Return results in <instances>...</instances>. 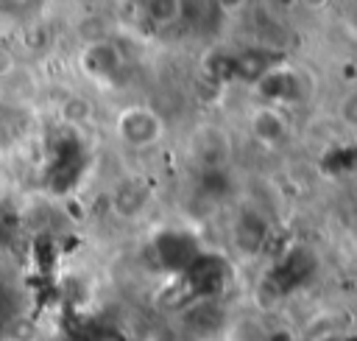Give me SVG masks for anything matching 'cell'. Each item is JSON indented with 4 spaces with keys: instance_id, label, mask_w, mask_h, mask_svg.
<instances>
[{
    "instance_id": "obj_18",
    "label": "cell",
    "mask_w": 357,
    "mask_h": 341,
    "mask_svg": "<svg viewBox=\"0 0 357 341\" xmlns=\"http://www.w3.org/2000/svg\"><path fill=\"white\" fill-rule=\"evenodd\" d=\"M343 120L346 123H351V126H357V92H351V95H346V101H343Z\"/></svg>"
},
{
    "instance_id": "obj_15",
    "label": "cell",
    "mask_w": 357,
    "mask_h": 341,
    "mask_svg": "<svg viewBox=\"0 0 357 341\" xmlns=\"http://www.w3.org/2000/svg\"><path fill=\"white\" fill-rule=\"evenodd\" d=\"M324 168L329 173H349L357 170V145H340L324 157Z\"/></svg>"
},
{
    "instance_id": "obj_9",
    "label": "cell",
    "mask_w": 357,
    "mask_h": 341,
    "mask_svg": "<svg viewBox=\"0 0 357 341\" xmlns=\"http://www.w3.org/2000/svg\"><path fill=\"white\" fill-rule=\"evenodd\" d=\"M273 61H276L273 50H268V48H248V50L234 56V78L257 84L265 73L273 70Z\"/></svg>"
},
{
    "instance_id": "obj_17",
    "label": "cell",
    "mask_w": 357,
    "mask_h": 341,
    "mask_svg": "<svg viewBox=\"0 0 357 341\" xmlns=\"http://www.w3.org/2000/svg\"><path fill=\"white\" fill-rule=\"evenodd\" d=\"M148 17L156 20V22H170L176 17H181V3H173V0H159V3H148Z\"/></svg>"
},
{
    "instance_id": "obj_4",
    "label": "cell",
    "mask_w": 357,
    "mask_h": 341,
    "mask_svg": "<svg viewBox=\"0 0 357 341\" xmlns=\"http://www.w3.org/2000/svg\"><path fill=\"white\" fill-rule=\"evenodd\" d=\"M184 280H187V288L192 296H215L218 291L226 288L229 282V266L223 263L220 254H206L201 252L184 271Z\"/></svg>"
},
{
    "instance_id": "obj_19",
    "label": "cell",
    "mask_w": 357,
    "mask_h": 341,
    "mask_svg": "<svg viewBox=\"0 0 357 341\" xmlns=\"http://www.w3.org/2000/svg\"><path fill=\"white\" fill-rule=\"evenodd\" d=\"M92 341H126V335L120 330H114V327H103V330H98L92 335Z\"/></svg>"
},
{
    "instance_id": "obj_7",
    "label": "cell",
    "mask_w": 357,
    "mask_h": 341,
    "mask_svg": "<svg viewBox=\"0 0 357 341\" xmlns=\"http://www.w3.org/2000/svg\"><path fill=\"white\" fill-rule=\"evenodd\" d=\"M81 67L95 78H112L120 70V50L106 39H95L92 45L84 48Z\"/></svg>"
},
{
    "instance_id": "obj_13",
    "label": "cell",
    "mask_w": 357,
    "mask_h": 341,
    "mask_svg": "<svg viewBox=\"0 0 357 341\" xmlns=\"http://www.w3.org/2000/svg\"><path fill=\"white\" fill-rule=\"evenodd\" d=\"M204 81H209L215 87L234 81V56L231 53H209L204 61Z\"/></svg>"
},
{
    "instance_id": "obj_5",
    "label": "cell",
    "mask_w": 357,
    "mask_h": 341,
    "mask_svg": "<svg viewBox=\"0 0 357 341\" xmlns=\"http://www.w3.org/2000/svg\"><path fill=\"white\" fill-rule=\"evenodd\" d=\"M117 134L123 137V143H128L134 148H145L159 140L162 117L145 106H131L117 117Z\"/></svg>"
},
{
    "instance_id": "obj_3",
    "label": "cell",
    "mask_w": 357,
    "mask_h": 341,
    "mask_svg": "<svg viewBox=\"0 0 357 341\" xmlns=\"http://www.w3.org/2000/svg\"><path fill=\"white\" fill-rule=\"evenodd\" d=\"M201 254L192 235L178 229H165L153 238V257L165 271H187V266Z\"/></svg>"
},
{
    "instance_id": "obj_12",
    "label": "cell",
    "mask_w": 357,
    "mask_h": 341,
    "mask_svg": "<svg viewBox=\"0 0 357 341\" xmlns=\"http://www.w3.org/2000/svg\"><path fill=\"white\" fill-rule=\"evenodd\" d=\"M148 201V187L139 184V182H123L117 190H114V210L120 215H137Z\"/></svg>"
},
{
    "instance_id": "obj_20",
    "label": "cell",
    "mask_w": 357,
    "mask_h": 341,
    "mask_svg": "<svg viewBox=\"0 0 357 341\" xmlns=\"http://www.w3.org/2000/svg\"><path fill=\"white\" fill-rule=\"evenodd\" d=\"M265 341H293V335H290L287 330H271V333L265 335Z\"/></svg>"
},
{
    "instance_id": "obj_1",
    "label": "cell",
    "mask_w": 357,
    "mask_h": 341,
    "mask_svg": "<svg viewBox=\"0 0 357 341\" xmlns=\"http://www.w3.org/2000/svg\"><path fill=\"white\" fill-rule=\"evenodd\" d=\"M312 271H315V254L304 246H293L273 263V268L265 274L262 285H268L276 296H282V293L298 288L301 282H307Z\"/></svg>"
},
{
    "instance_id": "obj_10",
    "label": "cell",
    "mask_w": 357,
    "mask_h": 341,
    "mask_svg": "<svg viewBox=\"0 0 357 341\" xmlns=\"http://www.w3.org/2000/svg\"><path fill=\"white\" fill-rule=\"evenodd\" d=\"M229 157V140L220 129H201L195 137V159L204 168H223Z\"/></svg>"
},
{
    "instance_id": "obj_8",
    "label": "cell",
    "mask_w": 357,
    "mask_h": 341,
    "mask_svg": "<svg viewBox=\"0 0 357 341\" xmlns=\"http://www.w3.org/2000/svg\"><path fill=\"white\" fill-rule=\"evenodd\" d=\"M257 89L265 101H298L301 98V81L290 70H271L257 81Z\"/></svg>"
},
{
    "instance_id": "obj_6",
    "label": "cell",
    "mask_w": 357,
    "mask_h": 341,
    "mask_svg": "<svg viewBox=\"0 0 357 341\" xmlns=\"http://www.w3.org/2000/svg\"><path fill=\"white\" fill-rule=\"evenodd\" d=\"M234 243L243 254H259L268 243V221L254 210H243L234 221Z\"/></svg>"
},
{
    "instance_id": "obj_14",
    "label": "cell",
    "mask_w": 357,
    "mask_h": 341,
    "mask_svg": "<svg viewBox=\"0 0 357 341\" xmlns=\"http://www.w3.org/2000/svg\"><path fill=\"white\" fill-rule=\"evenodd\" d=\"M198 193L206 198H226L231 193V179L223 168H204L198 179Z\"/></svg>"
},
{
    "instance_id": "obj_2",
    "label": "cell",
    "mask_w": 357,
    "mask_h": 341,
    "mask_svg": "<svg viewBox=\"0 0 357 341\" xmlns=\"http://www.w3.org/2000/svg\"><path fill=\"white\" fill-rule=\"evenodd\" d=\"M81 168H84V148H81L78 137L64 134L53 145V165H50V173H47L50 190L53 193L73 190L75 182L81 179Z\"/></svg>"
},
{
    "instance_id": "obj_16",
    "label": "cell",
    "mask_w": 357,
    "mask_h": 341,
    "mask_svg": "<svg viewBox=\"0 0 357 341\" xmlns=\"http://www.w3.org/2000/svg\"><path fill=\"white\" fill-rule=\"evenodd\" d=\"M190 324L195 327V330H201V333H212L218 324H220V313H218V307L215 305H198L192 313H190Z\"/></svg>"
},
{
    "instance_id": "obj_11",
    "label": "cell",
    "mask_w": 357,
    "mask_h": 341,
    "mask_svg": "<svg viewBox=\"0 0 357 341\" xmlns=\"http://www.w3.org/2000/svg\"><path fill=\"white\" fill-rule=\"evenodd\" d=\"M251 131L262 145H276L287 134V123L273 106H262L251 115Z\"/></svg>"
}]
</instances>
